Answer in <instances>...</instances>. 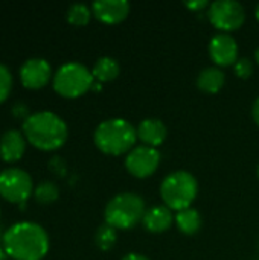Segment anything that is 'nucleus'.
I'll return each mask as SVG.
<instances>
[{
    "mask_svg": "<svg viewBox=\"0 0 259 260\" xmlns=\"http://www.w3.org/2000/svg\"><path fill=\"white\" fill-rule=\"evenodd\" d=\"M47 232L35 222H17L5 232L3 250L12 260H43L49 253Z\"/></svg>",
    "mask_w": 259,
    "mask_h": 260,
    "instance_id": "obj_1",
    "label": "nucleus"
},
{
    "mask_svg": "<svg viewBox=\"0 0 259 260\" xmlns=\"http://www.w3.org/2000/svg\"><path fill=\"white\" fill-rule=\"evenodd\" d=\"M21 133L27 143L46 152L60 149L69 137L66 122L52 111H38L31 114L23 122Z\"/></svg>",
    "mask_w": 259,
    "mask_h": 260,
    "instance_id": "obj_2",
    "label": "nucleus"
},
{
    "mask_svg": "<svg viewBox=\"0 0 259 260\" xmlns=\"http://www.w3.org/2000/svg\"><path fill=\"white\" fill-rule=\"evenodd\" d=\"M136 139L137 129L131 125V122L121 117H113L101 122L93 134V140L98 149L110 155L130 152L134 148Z\"/></svg>",
    "mask_w": 259,
    "mask_h": 260,
    "instance_id": "obj_3",
    "label": "nucleus"
},
{
    "mask_svg": "<svg viewBox=\"0 0 259 260\" xmlns=\"http://www.w3.org/2000/svg\"><path fill=\"white\" fill-rule=\"evenodd\" d=\"M145 201L140 195L133 192H122L114 195L105 206V224L116 230H127L142 222L145 215Z\"/></svg>",
    "mask_w": 259,
    "mask_h": 260,
    "instance_id": "obj_4",
    "label": "nucleus"
},
{
    "mask_svg": "<svg viewBox=\"0 0 259 260\" xmlns=\"http://www.w3.org/2000/svg\"><path fill=\"white\" fill-rule=\"evenodd\" d=\"M160 195L171 210L189 209L198 195L197 178L188 171H174L168 174L160 184Z\"/></svg>",
    "mask_w": 259,
    "mask_h": 260,
    "instance_id": "obj_5",
    "label": "nucleus"
},
{
    "mask_svg": "<svg viewBox=\"0 0 259 260\" xmlns=\"http://www.w3.org/2000/svg\"><path fill=\"white\" fill-rule=\"evenodd\" d=\"M93 79L92 70L81 62L70 61L63 64L53 75V88L60 96L75 99L93 87Z\"/></svg>",
    "mask_w": 259,
    "mask_h": 260,
    "instance_id": "obj_6",
    "label": "nucleus"
},
{
    "mask_svg": "<svg viewBox=\"0 0 259 260\" xmlns=\"http://www.w3.org/2000/svg\"><path fill=\"white\" fill-rule=\"evenodd\" d=\"M34 192L31 175L18 168H8L0 172V197L12 204L24 206Z\"/></svg>",
    "mask_w": 259,
    "mask_h": 260,
    "instance_id": "obj_7",
    "label": "nucleus"
},
{
    "mask_svg": "<svg viewBox=\"0 0 259 260\" xmlns=\"http://www.w3.org/2000/svg\"><path fill=\"white\" fill-rule=\"evenodd\" d=\"M208 17L217 29L229 32L243 26L246 9L237 0H215L209 5Z\"/></svg>",
    "mask_w": 259,
    "mask_h": 260,
    "instance_id": "obj_8",
    "label": "nucleus"
},
{
    "mask_svg": "<svg viewBox=\"0 0 259 260\" xmlns=\"http://www.w3.org/2000/svg\"><path fill=\"white\" fill-rule=\"evenodd\" d=\"M160 165V152L147 145L134 146L125 157L127 171L136 178H147L153 175Z\"/></svg>",
    "mask_w": 259,
    "mask_h": 260,
    "instance_id": "obj_9",
    "label": "nucleus"
},
{
    "mask_svg": "<svg viewBox=\"0 0 259 260\" xmlns=\"http://www.w3.org/2000/svg\"><path fill=\"white\" fill-rule=\"evenodd\" d=\"M52 66L44 58H29L20 67L21 85L27 90H40L49 84Z\"/></svg>",
    "mask_w": 259,
    "mask_h": 260,
    "instance_id": "obj_10",
    "label": "nucleus"
},
{
    "mask_svg": "<svg viewBox=\"0 0 259 260\" xmlns=\"http://www.w3.org/2000/svg\"><path fill=\"white\" fill-rule=\"evenodd\" d=\"M209 56L217 66H231L238 61V43L237 40L227 34L220 32L215 34L209 41Z\"/></svg>",
    "mask_w": 259,
    "mask_h": 260,
    "instance_id": "obj_11",
    "label": "nucleus"
},
{
    "mask_svg": "<svg viewBox=\"0 0 259 260\" xmlns=\"http://www.w3.org/2000/svg\"><path fill=\"white\" fill-rule=\"evenodd\" d=\"M92 11L102 23L116 24L128 15L130 3L127 0H96L92 3Z\"/></svg>",
    "mask_w": 259,
    "mask_h": 260,
    "instance_id": "obj_12",
    "label": "nucleus"
},
{
    "mask_svg": "<svg viewBox=\"0 0 259 260\" xmlns=\"http://www.w3.org/2000/svg\"><path fill=\"white\" fill-rule=\"evenodd\" d=\"M26 137L18 129H8L0 137V158L6 163H17L26 151Z\"/></svg>",
    "mask_w": 259,
    "mask_h": 260,
    "instance_id": "obj_13",
    "label": "nucleus"
},
{
    "mask_svg": "<svg viewBox=\"0 0 259 260\" xmlns=\"http://www.w3.org/2000/svg\"><path fill=\"white\" fill-rule=\"evenodd\" d=\"M168 136V128L166 125L156 117H148L143 119L137 125V137L147 145V146H159L165 142Z\"/></svg>",
    "mask_w": 259,
    "mask_h": 260,
    "instance_id": "obj_14",
    "label": "nucleus"
},
{
    "mask_svg": "<svg viewBox=\"0 0 259 260\" xmlns=\"http://www.w3.org/2000/svg\"><path fill=\"white\" fill-rule=\"evenodd\" d=\"M174 219L176 218L172 216V210L165 204H162V206L150 207L143 215L142 224L151 233H163L172 225Z\"/></svg>",
    "mask_w": 259,
    "mask_h": 260,
    "instance_id": "obj_15",
    "label": "nucleus"
},
{
    "mask_svg": "<svg viewBox=\"0 0 259 260\" xmlns=\"http://www.w3.org/2000/svg\"><path fill=\"white\" fill-rule=\"evenodd\" d=\"M226 75L220 67H205L197 76V85L205 93H217L223 88Z\"/></svg>",
    "mask_w": 259,
    "mask_h": 260,
    "instance_id": "obj_16",
    "label": "nucleus"
},
{
    "mask_svg": "<svg viewBox=\"0 0 259 260\" xmlns=\"http://www.w3.org/2000/svg\"><path fill=\"white\" fill-rule=\"evenodd\" d=\"M174 221H176L177 229L182 233H185V235H195V233H198L200 229H202V224H203L200 212L192 209V207L177 212Z\"/></svg>",
    "mask_w": 259,
    "mask_h": 260,
    "instance_id": "obj_17",
    "label": "nucleus"
},
{
    "mask_svg": "<svg viewBox=\"0 0 259 260\" xmlns=\"http://www.w3.org/2000/svg\"><path fill=\"white\" fill-rule=\"evenodd\" d=\"M119 72H121L119 61L111 56H101L99 59H96V62L92 69L93 78L98 79L99 82L113 81L114 78H118Z\"/></svg>",
    "mask_w": 259,
    "mask_h": 260,
    "instance_id": "obj_18",
    "label": "nucleus"
},
{
    "mask_svg": "<svg viewBox=\"0 0 259 260\" xmlns=\"http://www.w3.org/2000/svg\"><path fill=\"white\" fill-rule=\"evenodd\" d=\"M58 197H60V189L53 181H41L34 189V198L41 206L55 203L58 200Z\"/></svg>",
    "mask_w": 259,
    "mask_h": 260,
    "instance_id": "obj_19",
    "label": "nucleus"
},
{
    "mask_svg": "<svg viewBox=\"0 0 259 260\" xmlns=\"http://www.w3.org/2000/svg\"><path fill=\"white\" fill-rule=\"evenodd\" d=\"M92 14H93L92 8L87 6L85 3H73L69 6L66 12V18L73 26H85L90 21Z\"/></svg>",
    "mask_w": 259,
    "mask_h": 260,
    "instance_id": "obj_20",
    "label": "nucleus"
},
{
    "mask_svg": "<svg viewBox=\"0 0 259 260\" xmlns=\"http://www.w3.org/2000/svg\"><path fill=\"white\" fill-rule=\"evenodd\" d=\"M116 242H118V232L114 227L108 224H102L101 227H98L95 233V244L99 250L108 251L116 245Z\"/></svg>",
    "mask_w": 259,
    "mask_h": 260,
    "instance_id": "obj_21",
    "label": "nucleus"
},
{
    "mask_svg": "<svg viewBox=\"0 0 259 260\" xmlns=\"http://www.w3.org/2000/svg\"><path fill=\"white\" fill-rule=\"evenodd\" d=\"M12 84L14 81H12L11 70L5 64H0V104H3L8 99L12 90Z\"/></svg>",
    "mask_w": 259,
    "mask_h": 260,
    "instance_id": "obj_22",
    "label": "nucleus"
},
{
    "mask_svg": "<svg viewBox=\"0 0 259 260\" xmlns=\"http://www.w3.org/2000/svg\"><path fill=\"white\" fill-rule=\"evenodd\" d=\"M253 69H255V66H253V61L250 59V58H238V61L234 64V70H235V73L240 76V78H249L252 73H253Z\"/></svg>",
    "mask_w": 259,
    "mask_h": 260,
    "instance_id": "obj_23",
    "label": "nucleus"
},
{
    "mask_svg": "<svg viewBox=\"0 0 259 260\" xmlns=\"http://www.w3.org/2000/svg\"><path fill=\"white\" fill-rule=\"evenodd\" d=\"M49 166H50V169H52V172H53V174H60V175H63V174H64L66 166H64V163H63L61 157H53V158L50 160Z\"/></svg>",
    "mask_w": 259,
    "mask_h": 260,
    "instance_id": "obj_24",
    "label": "nucleus"
},
{
    "mask_svg": "<svg viewBox=\"0 0 259 260\" xmlns=\"http://www.w3.org/2000/svg\"><path fill=\"white\" fill-rule=\"evenodd\" d=\"M12 113H14V116H15V117H21V119H24V120L31 116V114H29V111H27V107H26L24 104H21V102L14 105Z\"/></svg>",
    "mask_w": 259,
    "mask_h": 260,
    "instance_id": "obj_25",
    "label": "nucleus"
},
{
    "mask_svg": "<svg viewBox=\"0 0 259 260\" xmlns=\"http://www.w3.org/2000/svg\"><path fill=\"white\" fill-rule=\"evenodd\" d=\"M185 5H186L188 8H191V9L200 11V9L208 8V6H209V2H208V0H189V2H186Z\"/></svg>",
    "mask_w": 259,
    "mask_h": 260,
    "instance_id": "obj_26",
    "label": "nucleus"
},
{
    "mask_svg": "<svg viewBox=\"0 0 259 260\" xmlns=\"http://www.w3.org/2000/svg\"><path fill=\"white\" fill-rule=\"evenodd\" d=\"M121 260H150L147 256L140 254V253H128L127 256H124Z\"/></svg>",
    "mask_w": 259,
    "mask_h": 260,
    "instance_id": "obj_27",
    "label": "nucleus"
},
{
    "mask_svg": "<svg viewBox=\"0 0 259 260\" xmlns=\"http://www.w3.org/2000/svg\"><path fill=\"white\" fill-rule=\"evenodd\" d=\"M252 114H253V119L256 122V125L259 126V96L255 99L253 102V107H252Z\"/></svg>",
    "mask_w": 259,
    "mask_h": 260,
    "instance_id": "obj_28",
    "label": "nucleus"
},
{
    "mask_svg": "<svg viewBox=\"0 0 259 260\" xmlns=\"http://www.w3.org/2000/svg\"><path fill=\"white\" fill-rule=\"evenodd\" d=\"M6 253H5V250H3V245H0V260H6Z\"/></svg>",
    "mask_w": 259,
    "mask_h": 260,
    "instance_id": "obj_29",
    "label": "nucleus"
},
{
    "mask_svg": "<svg viewBox=\"0 0 259 260\" xmlns=\"http://www.w3.org/2000/svg\"><path fill=\"white\" fill-rule=\"evenodd\" d=\"M5 232H6V230H3V227L0 225V245H3V238H5Z\"/></svg>",
    "mask_w": 259,
    "mask_h": 260,
    "instance_id": "obj_30",
    "label": "nucleus"
},
{
    "mask_svg": "<svg viewBox=\"0 0 259 260\" xmlns=\"http://www.w3.org/2000/svg\"><path fill=\"white\" fill-rule=\"evenodd\" d=\"M255 58H256V61H258V64H259V47L256 49V52H255Z\"/></svg>",
    "mask_w": 259,
    "mask_h": 260,
    "instance_id": "obj_31",
    "label": "nucleus"
},
{
    "mask_svg": "<svg viewBox=\"0 0 259 260\" xmlns=\"http://www.w3.org/2000/svg\"><path fill=\"white\" fill-rule=\"evenodd\" d=\"M255 14H256V18L259 20V3L256 5V9H255Z\"/></svg>",
    "mask_w": 259,
    "mask_h": 260,
    "instance_id": "obj_32",
    "label": "nucleus"
},
{
    "mask_svg": "<svg viewBox=\"0 0 259 260\" xmlns=\"http://www.w3.org/2000/svg\"><path fill=\"white\" fill-rule=\"evenodd\" d=\"M258 177H259V165H258Z\"/></svg>",
    "mask_w": 259,
    "mask_h": 260,
    "instance_id": "obj_33",
    "label": "nucleus"
}]
</instances>
